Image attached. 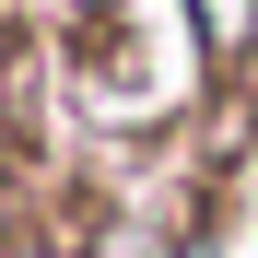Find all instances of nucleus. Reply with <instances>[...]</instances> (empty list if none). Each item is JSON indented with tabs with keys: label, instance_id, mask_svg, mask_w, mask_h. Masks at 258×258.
I'll return each instance as SVG.
<instances>
[{
	"label": "nucleus",
	"instance_id": "obj_1",
	"mask_svg": "<svg viewBox=\"0 0 258 258\" xmlns=\"http://www.w3.org/2000/svg\"><path fill=\"white\" fill-rule=\"evenodd\" d=\"M188 12H200V47L258 82V0H188Z\"/></svg>",
	"mask_w": 258,
	"mask_h": 258
}]
</instances>
